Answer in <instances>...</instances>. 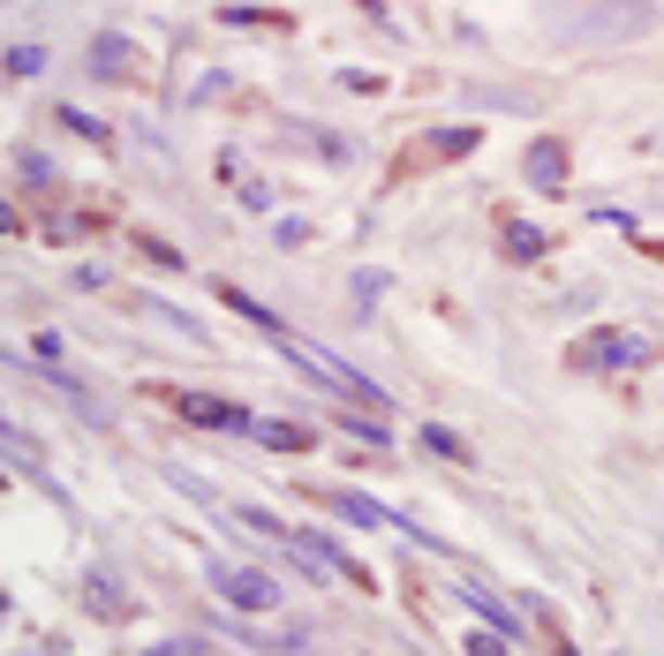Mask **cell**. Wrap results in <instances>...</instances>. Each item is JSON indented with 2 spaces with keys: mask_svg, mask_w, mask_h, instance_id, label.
Listing matches in <instances>:
<instances>
[{
  "mask_svg": "<svg viewBox=\"0 0 664 656\" xmlns=\"http://www.w3.org/2000/svg\"><path fill=\"white\" fill-rule=\"evenodd\" d=\"M272 347H280L288 362H303L310 377H325L332 393H347L355 408H385V393H378V385H370V377H362L355 362H340V355H325V347H310V339H295V332H272Z\"/></svg>",
  "mask_w": 664,
  "mask_h": 656,
  "instance_id": "obj_1",
  "label": "cell"
},
{
  "mask_svg": "<svg viewBox=\"0 0 664 656\" xmlns=\"http://www.w3.org/2000/svg\"><path fill=\"white\" fill-rule=\"evenodd\" d=\"M219 596H227L234 612H280L288 589H280L272 574H257V566H227V574H219Z\"/></svg>",
  "mask_w": 664,
  "mask_h": 656,
  "instance_id": "obj_2",
  "label": "cell"
},
{
  "mask_svg": "<svg viewBox=\"0 0 664 656\" xmlns=\"http://www.w3.org/2000/svg\"><path fill=\"white\" fill-rule=\"evenodd\" d=\"M174 408H181V423H196V430H257L250 408H234V400H219V393H174Z\"/></svg>",
  "mask_w": 664,
  "mask_h": 656,
  "instance_id": "obj_3",
  "label": "cell"
},
{
  "mask_svg": "<svg viewBox=\"0 0 664 656\" xmlns=\"http://www.w3.org/2000/svg\"><path fill=\"white\" fill-rule=\"evenodd\" d=\"M650 355H657V339H642V332H597V339L582 347V362H612V370L650 362Z\"/></svg>",
  "mask_w": 664,
  "mask_h": 656,
  "instance_id": "obj_4",
  "label": "cell"
},
{
  "mask_svg": "<svg viewBox=\"0 0 664 656\" xmlns=\"http://www.w3.org/2000/svg\"><path fill=\"white\" fill-rule=\"evenodd\" d=\"M521 173H528L544 196H551V189H566V144H559V137H536V144H528V159H521Z\"/></svg>",
  "mask_w": 664,
  "mask_h": 656,
  "instance_id": "obj_5",
  "label": "cell"
},
{
  "mask_svg": "<svg viewBox=\"0 0 664 656\" xmlns=\"http://www.w3.org/2000/svg\"><path fill=\"white\" fill-rule=\"evenodd\" d=\"M288 543H295V551H303V558H310V566H325L332 581H340V574H355V566H347V551H340V543H332V536H318V528H295V536H288Z\"/></svg>",
  "mask_w": 664,
  "mask_h": 656,
  "instance_id": "obj_6",
  "label": "cell"
},
{
  "mask_svg": "<svg viewBox=\"0 0 664 656\" xmlns=\"http://www.w3.org/2000/svg\"><path fill=\"white\" fill-rule=\"evenodd\" d=\"M332 513H340V520H355V528H385V520H393L378 498H362V491H332Z\"/></svg>",
  "mask_w": 664,
  "mask_h": 656,
  "instance_id": "obj_7",
  "label": "cell"
},
{
  "mask_svg": "<svg viewBox=\"0 0 664 656\" xmlns=\"http://www.w3.org/2000/svg\"><path fill=\"white\" fill-rule=\"evenodd\" d=\"M461 596H469V604H476V612H484V619H491V634H513V627H521V619H513V612H506V604H498L491 589H484V581H476V574H469V581H461Z\"/></svg>",
  "mask_w": 664,
  "mask_h": 656,
  "instance_id": "obj_8",
  "label": "cell"
},
{
  "mask_svg": "<svg viewBox=\"0 0 664 656\" xmlns=\"http://www.w3.org/2000/svg\"><path fill=\"white\" fill-rule=\"evenodd\" d=\"M416 438H423V453H438V461H469V446H461V438H454L446 423H423Z\"/></svg>",
  "mask_w": 664,
  "mask_h": 656,
  "instance_id": "obj_9",
  "label": "cell"
},
{
  "mask_svg": "<svg viewBox=\"0 0 664 656\" xmlns=\"http://www.w3.org/2000/svg\"><path fill=\"white\" fill-rule=\"evenodd\" d=\"M257 438H265V446H280V453H303V446H310V430H303V423H257Z\"/></svg>",
  "mask_w": 664,
  "mask_h": 656,
  "instance_id": "obj_10",
  "label": "cell"
},
{
  "mask_svg": "<svg viewBox=\"0 0 664 656\" xmlns=\"http://www.w3.org/2000/svg\"><path fill=\"white\" fill-rule=\"evenodd\" d=\"M219 295H227V310H242L250 325H265V332H288V325H280V318H272V310H265V303H250L242 287H219Z\"/></svg>",
  "mask_w": 664,
  "mask_h": 656,
  "instance_id": "obj_11",
  "label": "cell"
},
{
  "mask_svg": "<svg viewBox=\"0 0 664 656\" xmlns=\"http://www.w3.org/2000/svg\"><path fill=\"white\" fill-rule=\"evenodd\" d=\"M536 249H544L536 227H506V257H536Z\"/></svg>",
  "mask_w": 664,
  "mask_h": 656,
  "instance_id": "obj_12",
  "label": "cell"
},
{
  "mask_svg": "<svg viewBox=\"0 0 664 656\" xmlns=\"http://www.w3.org/2000/svg\"><path fill=\"white\" fill-rule=\"evenodd\" d=\"M84 596H91V612H122V581H91Z\"/></svg>",
  "mask_w": 664,
  "mask_h": 656,
  "instance_id": "obj_13",
  "label": "cell"
},
{
  "mask_svg": "<svg viewBox=\"0 0 664 656\" xmlns=\"http://www.w3.org/2000/svg\"><path fill=\"white\" fill-rule=\"evenodd\" d=\"M8 68H15V76H38V68H46V53H38V46H15V53H8Z\"/></svg>",
  "mask_w": 664,
  "mask_h": 656,
  "instance_id": "obj_14",
  "label": "cell"
},
{
  "mask_svg": "<svg viewBox=\"0 0 664 656\" xmlns=\"http://www.w3.org/2000/svg\"><path fill=\"white\" fill-rule=\"evenodd\" d=\"M431 144H438V152H446V159H454V152H469V144H476V129H438V137H431Z\"/></svg>",
  "mask_w": 664,
  "mask_h": 656,
  "instance_id": "obj_15",
  "label": "cell"
},
{
  "mask_svg": "<svg viewBox=\"0 0 664 656\" xmlns=\"http://www.w3.org/2000/svg\"><path fill=\"white\" fill-rule=\"evenodd\" d=\"M469 656H506V642L498 634H469Z\"/></svg>",
  "mask_w": 664,
  "mask_h": 656,
  "instance_id": "obj_16",
  "label": "cell"
},
{
  "mask_svg": "<svg viewBox=\"0 0 664 656\" xmlns=\"http://www.w3.org/2000/svg\"><path fill=\"white\" fill-rule=\"evenodd\" d=\"M559 656H574V649H559Z\"/></svg>",
  "mask_w": 664,
  "mask_h": 656,
  "instance_id": "obj_17",
  "label": "cell"
},
{
  "mask_svg": "<svg viewBox=\"0 0 664 656\" xmlns=\"http://www.w3.org/2000/svg\"><path fill=\"white\" fill-rule=\"evenodd\" d=\"M657 257H664V242H657Z\"/></svg>",
  "mask_w": 664,
  "mask_h": 656,
  "instance_id": "obj_18",
  "label": "cell"
}]
</instances>
